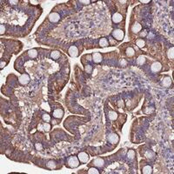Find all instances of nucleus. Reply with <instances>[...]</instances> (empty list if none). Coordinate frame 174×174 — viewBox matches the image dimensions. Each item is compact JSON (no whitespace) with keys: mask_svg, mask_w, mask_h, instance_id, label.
<instances>
[{"mask_svg":"<svg viewBox=\"0 0 174 174\" xmlns=\"http://www.w3.org/2000/svg\"><path fill=\"white\" fill-rule=\"evenodd\" d=\"M79 157H75V156H72L67 159V165L70 168H77L79 165Z\"/></svg>","mask_w":174,"mask_h":174,"instance_id":"obj_1","label":"nucleus"},{"mask_svg":"<svg viewBox=\"0 0 174 174\" xmlns=\"http://www.w3.org/2000/svg\"><path fill=\"white\" fill-rule=\"evenodd\" d=\"M112 37L118 40H123L124 38V32L121 29H115L114 31H112Z\"/></svg>","mask_w":174,"mask_h":174,"instance_id":"obj_2","label":"nucleus"},{"mask_svg":"<svg viewBox=\"0 0 174 174\" xmlns=\"http://www.w3.org/2000/svg\"><path fill=\"white\" fill-rule=\"evenodd\" d=\"M30 76H29L28 74H22L21 76L18 78V81L19 83L21 84H23V85H25V84H27L30 82Z\"/></svg>","mask_w":174,"mask_h":174,"instance_id":"obj_3","label":"nucleus"},{"mask_svg":"<svg viewBox=\"0 0 174 174\" xmlns=\"http://www.w3.org/2000/svg\"><path fill=\"white\" fill-rule=\"evenodd\" d=\"M119 140V138L118 136L117 133H114V132H112V133H110L108 135V141L112 144H116L118 143Z\"/></svg>","mask_w":174,"mask_h":174,"instance_id":"obj_4","label":"nucleus"},{"mask_svg":"<svg viewBox=\"0 0 174 174\" xmlns=\"http://www.w3.org/2000/svg\"><path fill=\"white\" fill-rule=\"evenodd\" d=\"M68 53H69V55L72 57H76L79 56V50H78V48H77L76 46L72 45L69 48Z\"/></svg>","mask_w":174,"mask_h":174,"instance_id":"obj_5","label":"nucleus"},{"mask_svg":"<svg viewBox=\"0 0 174 174\" xmlns=\"http://www.w3.org/2000/svg\"><path fill=\"white\" fill-rule=\"evenodd\" d=\"M49 20H50L51 22H52V23H57V22H58V20H59L60 18V16L58 13H57V12H51V13H50V15H49Z\"/></svg>","mask_w":174,"mask_h":174,"instance_id":"obj_6","label":"nucleus"},{"mask_svg":"<svg viewBox=\"0 0 174 174\" xmlns=\"http://www.w3.org/2000/svg\"><path fill=\"white\" fill-rule=\"evenodd\" d=\"M78 157H79V161L82 163H86L89 160V155L86 152H79Z\"/></svg>","mask_w":174,"mask_h":174,"instance_id":"obj_7","label":"nucleus"},{"mask_svg":"<svg viewBox=\"0 0 174 174\" xmlns=\"http://www.w3.org/2000/svg\"><path fill=\"white\" fill-rule=\"evenodd\" d=\"M161 69H162V64L159 62H154L151 65V70L153 72H158Z\"/></svg>","mask_w":174,"mask_h":174,"instance_id":"obj_8","label":"nucleus"},{"mask_svg":"<svg viewBox=\"0 0 174 174\" xmlns=\"http://www.w3.org/2000/svg\"><path fill=\"white\" fill-rule=\"evenodd\" d=\"M92 164H94V165L97 167H103L105 165V160L101 158V157H98L93 160Z\"/></svg>","mask_w":174,"mask_h":174,"instance_id":"obj_9","label":"nucleus"},{"mask_svg":"<svg viewBox=\"0 0 174 174\" xmlns=\"http://www.w3.org/2000/svg\"><path fill=\"white\" fill-rule=\"evenodd\" d=\"M123 19V16H122L120 13H115V14L112 15V21L115 24H118V23H120Z\"/></svg>","mask_w":174,"mask_h":174,"instance_id":"obj_10","label":"nucleus"},{"mask_svg":"<svg viewBox=\"0 0 174 174\" xmlns=\"http://www.w3.org/2000/svg\"><path fill=\"white\" fill-rule=\"evenodd\" d=\"M103 59V57L99 52H95L92 54V60L94 61L95 63L98 64V63H100Z\"/></svg>","mask_w":174,"mask_h":174,"instance_id":"obj_11","label":"nucleus"},{"mask_svg":"<svg viewBox=\"0 0 174 174\" xmlns=\"http://www.w3.org/2000/svg\"><path fill=\"white\" fill-rule=\"evenodd\" d=\"M162 85L164 87H169L172 84V79L170 77H165L162 80Z\"/></svg>","mask_w":174,"mask_h":174,"instance_id":"obj_12","label":"nucleus"},{"mask_svg":"<svg viewBox=\"0 0 174 174\" xmlns=\"http://www.w3.org/2000/svg\"><path fill=\"white\" fill-rule=\"evenodd\" d=\"M63 116H64V112L62 109H56L53 112V117L56 118H62Z\"/></svg>","mask_w":174,"mask_h":174,"instance_id":"obj_13","label":"nucleus"},{"mask_svg":"<svg viewBox=\"0 0 174 174\" xmlns=\"http://www.w3.org/2000/svg\"><path fill=\"white\" fill-rule=\"evenodd\" d=\"M38 128L39 129V130H43V131H49L51 130V124H48L47 122H45L44 124H39L38 126Z\"/></svg>","mask_w":174,"mask_h":174,"instance_id":"obj_14","label":"nucleus"},{"mask_svg":"<svg viewBox=\"0 0 174 174\" xmlns=\"http://www.w3.org/2000/svg\"><path fill=\"white\" fill-rule=\"evenodd\" d=\"M141 30H142V26H141V24L139 23H135L131 26V31H133L134 33H138Z\"/></svg>","mask_w":174,"mask_h":174,"instance_id":"obj_15","label":"nucleus"},{"mask_svg":"<svg viewBox=\"0 0 174 174\" xmlns=\"http://www.w3.org/2000/svg\"><path fill=\"white\" fill-rule=\"evenodd\" d=\"M145 156H146V158H148V159H153L154 157H155V152H152V151H150L148 150L146 152V153H145Z\"/></svg>","mask_w":174,"mask_h":174,"instance_id":"obj_16","label":"nucleus"},{"mask_svg":"<svg viewBox=\"0 0 174 174\" xmlns=\"http://www.w3.org/2000/svg\"><path fill=\"white\" fill-rule=\"evenodd\" d=\"M108 118L111 120H116L118 118V113L114 111H110L108 112Z\"/></svg>","mask_w":174,"mask_h":174,"instance_id":"obj_17","label":"nucleus"},{"mask_svg":"<svg viewBox=\"0 0 174 174\" xmlns=\"http://www.w3.org/2000/svg\"><path fill=\"white\" fill-rule=\"evenodd\" d=\"M142 172L144 174H152V168L150 165H146V166L143 167L142 169Z\"/></svg>","mask_w":174,"mask_h":174,"instance_id":"obj_18","label":"nucleus"},{"mask_svg":"<svg viewBox=\"0 0 174 174\" xmlns=\"http://www.w3.org/2000/svg\"><path fill=\"white\" fill-rule=\"evenodd\" d=\"M125 54H126L127 57H133L134 54H135V51H134L133 48L131 47H128L125 51Z\"/></svg>","mask_w":174,"mask_h":174,"instance_id":"obj_19","label":"nucleus"},{"mask_svg":"<svg viewBox=\"0 0 174 174\" xmlns=\"http://www.w3.org/2000/svg\"><path fill=\"white\" fill-rule=\"evenodd\" d=\"M28 55L31 58H35L38 56V51L36 49H31V50L28 51Z\"/></svg>","mask_w":174,"mask_h":174,"instance_id":"obj_20","label":"nucleus"},{"mask_svg":"<svg viewBox=\"0 0 174 174\" xmlns=\"http://www.w3.org/2000/svg\"><path fill=\"white\" fill-rule=\"evenodd\" d=\"M146 57L143 55H140L138 57V59H137V63H138L139 65H143V64L146 63Z\"/></svg>","mask_w":174,"mask_h":174,"instance_id":"obj_21","label":"nucleus"},{"mask_svg":"<svg viewBox=\"0 0 174 174\" xmlns=\"http://www.w3.org/2000/svg\"><path fill=\"white\" fill-rule=\"evenodd\" d=\"M167 57H168V58H170V59H173L174 58V48L173 47H171L168 50V51H167Z\"/></svg>","mask_w":174,"mask_h":174,"instance_id":"obj_22","label":"nucleus"},{"mask_svg":"<svg viewBox=\"0 0 174 174\" xmlns=\"http://www.w3.org/2000/svg\"><path fill=\"white\" fill-rule=\"evenodd\" d=\"M46 166H47V168H49V169L52 170V169H55L56 167H57V164H56L54 161H52V160H50V161H48Z\"/></svg>","mask_w":174,"mask_h":174,"instance_id":"obj_23","label":"nucleus"},{"mask_svg":"<svg viewBox=\"0 0 174 174\" xmlns=\"http://www.w3.org/2000/svg\"><path fill=\"white\" fill-rule=\"evenodd\" d=\"M60 57V52L57 51H53L51 53V57L52 59H57Z\"/></svg>","mask_w":174,"mask_h":174,"instance_id":"obj_24","label":"nucleus"},{"mask_svg":"<svg viewBox=\"0 0 174 174\" xmlns=\"http://www.w3.org/2000/svg\"><path fill=\"white\" fill-rule=\"evenodd\" d=\"M99 45H100L101 47H105V46H107L108 45V40L105 38H101L100 41H99Z\"/></svg>","mask_w":174,"mask_h":174,"instance_id":"obj_25","label":"nucleus"},{"mask_svg":"<svg viewBox=\"0 0 174 174\" xmlns=\"http://www.w3.org/2000/svg\"><path fill=\"white\" fill-rule=\"evenodd\" d=\"M41 108L44 109V110H45L46 112H50L51 109H50V105L48 104L47 102H43L41 104Z\"/></svg>","mask_w":174,"mask_h":174,"instance_id":"obj_26","label":"nucleus"},{"mask_svg":"<svg viewBox=\"0 0 174 174\" xmlns=\"http://www.w3.org/2000/svg\"><path fill=\"white\" fill-rule=\"evenodd\" d=\"M136 45H138V47L143 48L144 46L146 45V42H145V40H143V39H138L136 42Z\"/></svg>","mask_w":174,"mask_h":174,"instance_id":"obj_27","label":"nucleus"},{"mask_svg":"<svg viewBox=\"0 0 174 174\" xmlns=\"http://www.w3.org/2000/svg\"><path fill=\"white\" fill-rule=\"evenodd\" d=\"M135 157V152L133 150H129L127 152V157L129 159H133Z\"/></svg>","mask_w":174,"mask_h":174,"instance_id":"obj_28","label":"nucleus"},{"mask_svg":"<svg viewBox=\"0 0 174 174\" xmlns=\"http://www.w3.org/2000/svg\"><path fill=\"white\" fill-rule=\"evenodd\" d=\"M88 173L89 174H98L99 172H98V170L97 169V168L91 167V168H89V170H88Z\"/></svg>","mask_w":174,"mask_h":174,"instance_id":"obj_29","label":"nucleus"},{"mask_svg":"<svg viewBox=\"0 0 174 174\" xmlns=\"http://www.w3.org/2000/svg\"><path fill=\"white\" fill-rule=\"evenodd\" d=\"M43 120L45 122H49L51 120V117H50V115L49 114H47V113H45V114H43Z\"/></svg>","mask_w":174,"mask_h":174,"instance_id":"obj_30","label":"nucleus"},{"mask_svg":"<svg viewBox=\"0 0 174 174\" xmlns=\"http://www.w3.org/2000/svg\"><path fill=\"white\" fill-rule=\"evenodd\" d=\"M84 70H85V72L87 73H91V72H92V66L90 65V64H88V65H86L84 67Z\"/></svg>","mask_w":174,"mask_h":174,"instance_id":"obj_31","label":"nucleus"},{"mask_svg":"<svg viewBox=\"0 0 174 174\" xmlns=\"http://www.w3.org/2000/svg\"><path fill=\"white\" fill-rule=\"evenodd\" d=\"M5 25H4V24H1V25H0V34H1V35H3V34L5 33Z\"/></svg>","mask_w":174,"mask_h":174,"instance_id":"obj_32","label":"nucleus"},{"mask_svg":"<svg viewBox=\"0 0 174 174\" xmlns=\"http://www.w3.org/2000/svg\"><path fill=\"white\" fill-rule=\"evenodd\" d=\"M35 147H36L37 150H42V149H43V146H42V144H40V143H36Z\"/></svg>","mask_w":174,"mask_h":174,"instance_id":"obj_33","label":"nucleus"},{"mask_svg":"<svg viewBox=\"0 0 174 174\" xmlns=\"http://www.w3.org/2000/svg\"><path fill=\"white\" fill-rule=\"evenodd\" d=\"M79 2L81 4H84V5H89L91 3V1H89V0H80Z\"/></svg>","mask_w":174,"mask_h":174,"instance_id":"obj_34","label":"nucleus"},{"mask_svg":"<svg viewBox=\"0 0 174 174\" xmlns=\"http://www.w3.org/2000/svg\"><path fill=\"white\" fill-rule=\"evenodd\" d=\"M146 35H147V31H143L140 32V37H142V38H144V37H146Z\"/></svg>","mask_w":174,"mask_h":174,"instance_id":"obj_35","label":"nucleus"},{"mask_svg":"<svg viewBox=\"0 0 174 174\" xmlns=\"http://www.w3.org/2000/svg\"><path fill=\"white\" fill-rule=\"evenodd\" d=\"M139 2L143 3V4H148V3H150V0H140Z\"/></svg>","mask_w":174,"mask_h":174,"instance_id":"obj_36","label":"nucleus"},{"mask_svg":"<svg viewBox=\"0 0 174 174\" xmlns=\"http://www.w3.org/2000/svg\"><path fill=\"white\" fill-rule=\"evenodd\" d=\"M30 3H31V4H32V5H38V1H33V0H31V1H30Z\"/></svg>","mask_w":174,"mask_h":174,"instance_id":"obj_37","label":"nucleus"},{"mask_svg":"<svg viewBox=\"0 0 174 174\" xmlns=\"http://www.w3.org/2000/svg\"><path fill=\"white\" fill-rule=\"evenodd\" d=\"M10 4L12 5H16V4H17V1H12V0H11V1H10Z\"/></svg>","mask_w":174,"mask_h":174,"instance_id":"obj_38","label":"nucleus"},{"mask_svg":"<svg viewBox=\"0 0 174 174\" xmlns=\"http://www.w3.org/2000/svg\"><path fill=\"white\" fill-rule=\"evenodd\" d=\"M97 72H98V70L95 69V70H94V72H93V73H92L93 76H96V75H97Z\"/></svg>","mask_w":174,"mask_h":174,"instance_id":"obj_39","label":"nucleus"},{"mask_svg":"<svg viewBox=\"0 0 174 174\" xmlns=\"http://www.w3.org/2000/svg\"><path fill=\"white\" fill-rule=\"evenodd\" d=\"M118 105H122V106H123V105H124V103H123V101H119Z\"/></svg>","mask_w":174,"mask_h":174,"instance_id":"obj_40","label":"nucleus"},{"mask_svg":"<svg viewBox=\"0 0 174 174\" xmlns=\"http://www.w3.org/2000/svg\"><path fill=\"white\" fill-rule=\"evenodd\" d=\"M3 65H5V63H1V66H2L3 67Z\"/></svg>","mask_w":174,"mask_h":174,"instance_id":"obj_41","label":"nucleus"}]
</instances>
